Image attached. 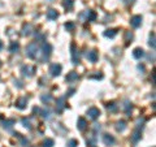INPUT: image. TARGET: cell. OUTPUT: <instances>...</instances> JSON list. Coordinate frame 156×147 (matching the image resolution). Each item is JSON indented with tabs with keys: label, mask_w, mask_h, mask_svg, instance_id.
<instances>
[{
	"label": "cell",
	"mask_w": 156,
	"mask_h": 147,
	"mask_svg": "<svg viewBox=\"0 0 156 147\" xmlns=\"http://www.w3.org/2000/svg\"><path fill=\"white\" fill-rule=\"evenodd\" d=\"M26 56L34 60H39L40 57V48H39V43L33 42L26 47Z\"/></svg>",
	"instance_id": "obj_1"
},
{
	"label": "cell",
	"mask_w": 156,
	"mask_h": 147,
	"mask_svg": "<svg viewBox=\"0 0 156 147\" xmlns=\"http://www.w3.org/2000/svg\"><path fill=\"white\" fill-rule=\"evenodd\" d=\"M39 48H40V55H42V57H39V60H40L42 63L47 61L48 57L51 56L52 46H51V44H48L47 42H42L40 44H39Z\"/></svg>",
	"instance_id": "obj_2"
},
{
	"label": "cell",
	"mask_w": 156,
	"mask_h": 147,
	"mask_svg": "<svg viewBox=\"0 0 156 147\" xmlns=\"http://www.w3.org/2000/svg\"><path fill=\"white\" fill-rule=\"evenodd\" d=\"M70 49H72V61H73V64L74 65H78V64H79V51H78L77 49V46L73 44L70 46Z\"/></svg>",
	"instance_id": "obj_3"
},
{
	"label": "cell",
	"mask_w": 156,
	"mask_h": 147,
	"mask_svg": "<svg viewBox=\"0 0 156 147\" xmlns=\"http://www.w3.org/2000/svg\"><path fill=\"white\" fill-rule=\"evenodd\" d=\"M79 18L85 21H94L96 18V13L93 12V10H85L83 13L79 14Z\"/></svg>",
	"instance_id": "obj_4"
},
{
	"label": "cell",
	"mask_w": 156,
	"mask_h": 147,
	"mask_svg": "<svg viewBox=\"0 0 156 147\" xmlns=\"http://www.w3.org/2000/svg\"><path fill=\"white\" fill-rule=\"evenodd\" d=\"M61 70H63V66L60 65V64H52L51 66H49V74H51L52 77H57L61 74Z\"/></svg>",
	"instance_id": "obj_5"
},
{
	"label": "cell",
	"mask_w": 156,
	"mask_h": 147,
	"mask_svg": "<svg viewBox=\"0 0 156 147\" xmlns=\"http://www.w3.org/2000/svg\"><path fill=\"white\" fill-rule=\"evenodd\" d=\"M35 72H37V69H35V66L24 65L22 68H21V73H22L24 76H26V77H33Z\"/></svg>",
	"instance_id": "obj_6"
},
{
	"label": "cell",
	"mask_w": 156,
	"mask_h": 147,
	"mask_svg": "<svg viewBox=\"0 0 156 147\" xmlns=\"http://www.w3.org/2000/svg\"><path fill=\"white\" fill-rule=\"evenodd\" d=\"M87 114H88V117H90V119L96 120L98 117L100 116V109L96 108V107H91V108H88Z\"/></svg>",
	"instance_id": "obj_7"
},
{
	"label": "cell",
	"mask_w": 156,
	"mask_h": 147,
	"mask_svg": "<svg viewBox=\"0 0 156 147\" xmlns=\"http://www.w3.org/2000/svg\"><path fill=\"white\" fill-rule=\"evenodd\" d=\"M103 143H104L105 146H113L116 143V139L111 134H104L103 135Z\"/></svg>",
	"instance_id": "obj_8"
},
{
	"label": "cell",
	"mask_w": 156,
	"mask_h": 147,
	"mask_svg": "<svg viewBox=\"0 0 156 147\" xmlns=\"http://www.w3.org/2000/svg\"><path fill=\"white\" fill-rule=\"evenodd\" d=\"M65 107H66V104H65V98L64 96H61V98H59L57 99V104H56V111H57L59 113H61L64 109H65Z\"/></svg>",
	"instance_id": "obj_9"
},
{
	"label": "cell",
	"mask_w": 156,
	"mask_h": 147,
	"mask_svg": "<svg viewBox=\"0 0 156 147\" xmlns=\"http://www.w3.org/2000/svg\"><path fill=\"white\" fill-rule=\"evenodd\" d=\"M130 25H132L133 27H139L142 25V16H133L132 18H130Z\"/></svg>",
	"instance_id": "obj_10"
},
{
	"label": "cell",
	"mask_w": 156,
	"mask_h": 147,
	"mask_svg": "<svg viewBox=\"0 0 156 147\" xmlns=\"http://www.w3.org/2000/svg\"><path fill=\"white\" fill-rule=\"evenodd\" d=\"M16 107L18 109H25L27 107V98H25V96H22V98L17 99L16 102Z\"/></svg>",
	"instance_id": "obj_11"
},
{
	"label": "cell",
	"mask_w": 156,
	"mask_h": 147,
	"mask_svg": "<svg viewBox=\"0 0 156 147\" xmlns=\"http://www.w3.org/2000/svg\"><path fill=\"white\" fill-rule=\"evenodd\" d=\"M77 129L81 131H85L87 129V121L83 119V117H79L77 121Z\"/></svg>",
	"instance_id": "obj_12"
},
{
	"label": "cell",
	"mask_w": 156,
	"mask_h": 147,
	"mask_svg": "<svg viewBox=\"0 0 156 147\" xmlns=\"http://www.w3.org/2000/svg\"><path fill=\"white\" fill-rule=\"evenodd\" d=\"M98 59H99V56H98V52L95 51V49H93V51H90V52L87 53V60H88V61L96 63Z\"/></svg>",
	"instance_id": "obj_13"
},
{
	"label": "cell",
	"mask_w": 156,
	"mask_h": 147,
	"mask_svg": "<svg viewBox=\"0 0 156 147\" xmlns=\"http://www.w3.org/2000/svg\"><path fill=\"white\" fill-rule=\"evenodd\" d=\"M122 108H124V111H125V113L127 114V116H130V113H132V108H133V106H132V103H130V100L126 99L125 102H124Z\"/></svg>",
	"instance_id": "obj_14"
},
{
	"label": "cell",
	"mask_w": 156,
	"mask_h": 147,
	"mask_svg": "<svg viewBox=\"0 0 156 147\" xmlns=\"http://www.w3.org/2000/svg\"><path fill=\"white\" fill-rule=\"evenodd\" d=\"M141 138H142L141 130H139V129H135V130L133 131V135L130 137V139H132V142H133V143H137L138 141H141Z\"/></svg>",
	"instance_id": "obj_15"
},
{
	"label": "cell",
	"mask_w": 156,
	"mask_h": 147,
	"mask_svg": "<svg viewBox=\"0 0 156 147\" xmlns=\"http://www.w3.org/2000/svg\"><path fill=\"white\" fill-rule=\"evenodd\" d=\"M16 124V121L13 119H9V120H4L3 121V128L5 129V130H10V129L13 128V125Z\"/></svg>",
	"instance_id": "obj_16"
},
{
	"label": "cell",
	"mask_w": 156,
	"mask_h": 147,
	"mask_svg": "<svg viewBox=\"0 0 156 147\" xmlns=\"http://www.w3.org/2000/svg\"><path fill=\"white\" fill-rule=\"evenodd\" d=\"M144 56V51L141 47H137L133 49V57L134 59H141V57Z\"/></svg>",
	"instance_id": "obj_17"
},
{
	"label": "cell",
	"mask_w": 156,
	"mask_h": 147,
	"mask_svg": "<svg viewBox=\"0 0 156 147\" xmlns=\"http://www.w3.org/2000/svg\"><path fill=\"white\" fill-rule=\"evenodd\" d=\"M57 17H59V13H57V10H56V9H48L47 10V18L48 20H56V18H57Z\"/></svg>",
	"instance_id": "obj_18"
},
{
	"label": "cell",
	"mask_w": 156,
	"mask_h": 147,
	"mask_svg": "<svg viewBox=\"0 0 156 147\" xmlns=\"http://www.w3.org/2000/svg\"><path fill=\"white\" fill-rule=\"evenodd\" d=\"M105 108H107L109 112H116V111L118 109V104H116L115 102H108V103H105Z\"/></svg>",
	"instance_id": "obj_19"
},
{
	"label": "cell",
	"mask_w": 156,
	"mask_h": 147,
	"mask_svg": "<svg viewBox=\"0 0 156 147\" xmlns=\"http://www.w3.org/2000/svg\"><path fill=\"white\" fill-rule=\"evenodd\" d=\"M126 129V123L124 120H120V121H117V124H116V130L117 131H120V133H122L124 130Z\"/></svg>",
	"instance_id": "obj_20"
},
{
	"label": "cell",
	"mask_w": 156,
	"mask_h": 147,
	"mask_svg": "<svg viewBox=\"0 0 156 147\" xmlns=\"http://www.w3.org/2000/svg\"><path fill=\"white\" fill-rule=\"evenodd\" d=\"M117 29H108V30H105L104 31V37H107V38H115L116 37V34H117Z\"/></svg>",
	"instance_id": "obj_21"
},
{
	"label": "cell",
	"mask_w": 156,
	"mask_h": 147,
	"mask_svg": "<svg viewBox=\"0 0 156 147\" xmlns=\"http://www.w3.org/2000/svg\"><path fill=\"white\" fill-rule=\"evenodd\" d=\"M65 80L68 81V82L77 81V80H78V73H77V72H70V73H68V76H66Z\"/></svg>",
	"instance_id": "obj_22"
},
{
	"label": "cell",
	"mask_w": 156,
	"mask_h": 147,
	"mask_svg": "<svg viewBox=\"0 0 156 147\" xmlns=\"http://www.w3.org/2000/svg\"><path fill=\"white\" fill-rule=\"evenodd\" d=\"M31 30H33V26L30 24H26L25 26L22 27V35L24 37H27V35L31 34Z\"/></svg>",
	"instance_id": "obj_23"
},
{
	"label": "cell",
	"mask_w": 156,
	"mask_h": 147,
	"mask_svg": "<svg viewBox=\"0 0 156 147\" xmlns=\"http://www.w3.org/2000/svg\"><path fill=\"white\" fill-rule=\"evenodd\" d=\"M20 49V43L18 42H12L9 46V52L10 53H16Z\"/></svg>",
	"instance_id": "obj_24"
},
{
	"label": "cell",
	"mask_w": 156,
	"mask_h": 147,
	"mask_svg": "<svg viewBox=\"0 0 156 147\" xmlns=\"http://www.w3.org/2000/svg\"><path fill=\"white\" fill-rule=\"evenodd\" d=\"M39 113L42 114L43 119H47V120L51 119V111L49 109H42V111H39Z\"/></svg>",
	"instance_id": "obj_25"
},
{
	"label": "cell",
	"mask_w": 156,
	"mask_h": 147,
	"mask_svg": "<svg viewBox=\"0 0 156 147\" xmlns=\"http://www.w3.org/2000/svg\"><path fill=\"white\" fill-rule=\"evenodd\" d=\"M64 8L70 12L73 9V0H64Z\"/></svg>",
	"instance_id": "obj_26"
},
{
	"label": "cell",
	"mask_w": 156,
	"mask_h": 147,
	"mask_svg": "<svg viewBox=\"0 0 156 147\" xmlns=\"http://www.w3.org/2000/svg\"><path fill=\"white\" fill-rule=\"evenodd\" d=\"M43 147H54L55 146V141L52 138H47V139H44V142H43V145H42Z\"/></svg>",
	"instance_id": "obj_27"
},
{
	"label": "cell",
	"mask_w": 156,
	"mask_h": 147,
	"mask_svg": "<svg viewBox=\"0 0 156 147\" xmlns=\"http://www.w3.org/2000/svg\"><path fill=\"white\" fill-rule=\"evenodd\" d=\"M21 123H22L24 128H26L27 130H31V128H33V126H31V124H30V120H29V119H25V117H24V119L21 120Z\"/></svg>",
	"instance_id": "obj_28"
},
{
	"label": "cell",
	"mask_w": 156,
	"mask_h": 147,
	"mask_svg": "<svg viewBox=\"0 0 156 147\" xmlns=\"http://www.w3.org/2000/svg\"><path fill=\"white\" fill-rule=\"evenodd\" d=\"M40 100L43 103H49L52 100V95L51 94H43V95L40 96Z\"/></svg>",
	"instance_id": "obj_29"
},
{
	"label": "cell",
	"mask_w": 156,
	"mask_h": 147,
	"mask_svg": "<svg viewBox=\"0 0 156 147\" xmlns=\"http://www.w3.org/2000/svg\"><path fill=\"white\" fill-rule=\"evenodd\" d=\"M148 44H150V47H151L152 49H155V34H154V33L150 35V39H148Z\"/></svg>",
	"instance_id": "obj_30"
},
{
	"label": "cell",
	"mask_w": 156,
	"mask_h": 147,
	"mask_svg": "<svg viewBox=\"0 0 156 147\" xmlns=\"http://www.w3.org/2000/svg\"><path fill=\"white\" fill-rule=\"evenodd\" d=\"M78 146V141L77 139H69L66 143V147H77Z\"/></svg>",
	"instance_id": "obj_31"
},
{
	"label": "cell",
	"mask_w": 156,
	"mask_h": 147,
	"mask_svg": "<svg viewBox=\"0 0 156 147\" xmlns=\"http://www.w3.org/2000/svg\"><path fill=\"white\" fill-rule=\"evenodd\" d=\"M74 27H76V25H74L73 22H70V21L65 24V29H66L68 31H73V30H74Z\"/></svg>",
	"instance_id": "obj_32"
},
{
	"label": "cell",
	"mask_w": 156,
	"mask_h": 147,
	"mask_svg": "<svg viewBox=\"0 0 156 147\" xmlns=\"http://www.w3.org/2000/svg\"><path fill=\"white\" fill-rule=\"evenodd\" d=\"M95 145H96V138H95V137H91V138H88V139H87V146L94 147Z\"/></svg>",
	"instance_id": "obj_33"
},
{
	"label": "cell",
	"mask_w": 156,
	"mask_h": 147,
	"mask_svg": "<svg viewBox=\"0 0 156 147\" xmlns=\"http://www.w3.org/2000/svg\"><path fill=\"white\" fill-rule=\"evenodd\" d=\"M132 39H133V34L130 33V31H127V33H125V41H126V44L132 43V42H130Z\"/></svg>",
	"instance_id": "obj_34"
},
{
	"label": "cell",
	"mask_w": 156,
	"mask_h": 147,
	"mask_svg": "<svg viewBox=\"0 0 156 147\" xmlns=\"http://www.w3.org/2000/svg\"><path fill=\"white\" fill-rule=\"evenodd\" d=\"M143 124H144V119H139V120H138L137 121V129H142V128H143Z\"/></svg>",
	"instance_id": "obj_35"
},
{
	"label": "cell",
	"mask_w": 156,
	"mask_h": 147,
	"mask_svg": "<svg viewBox=\"0 0 156 147\" xmlns=\"http://www.w3.org/2000/svg\"><path fill=\"white\" fill-rule=\"evenodd\" d=\"M13 83H15V86H16V87H18V89H22L24 87L22 82L18 81V80H15V81H13Z\"/></svg>",
	"instance_id": "obj_36"
},
{
	"label": "cell",
	"mask_w": 156,
	"mask_h": 147,
	"mask_svg": "<svg viewBox=\"0 0 156 147\" xmlns=\"http://www.w3.org/2000/svg\"><path fill=\"white\" fill-rule=\"evenodd\" d=\"M21 145H22L24 147H26L27 145H29V141H27L26 138H22V137H21Z\"/></svg>",
	"instance_id": "obj_37"
},
{
	"label": "cell",
	"mask_w": 156,
	"mask_h": 147,
	"mask_svg": "<svg viewBox=\"0 0 156 147\" xmlns=\"http://www.w3.org/2000/svg\"><path fill=\"white\" fill-rule=\"evenodd\" d=\"M74 92H76V89H70V90L66 91V95H68V96H72Z\"/></svg>",
	"instance_id": "obj_38"
},
{
	"label": "cell",
	"mask_w": 156,
	"mask_h": 147,
	"mask_svg": "<svg viewBox=\"0 0 156 147\" xmlns=\"http://www.w3.org/2000/svg\"><path fill=\"white\" fill-rule=\"evenodd\" d=\"M122 1H124V3H125V4H126V5H132V4H133V3H134V1H135V0H122Z\"/></svg>",
	"instance_id": "obj_39"
},
{
	"label": "cell",
	"mask_w": 156,
	"mask_h": 147,
	"mask_svg": "<svg viewBox=\"0 0 156 147\" xmlns=\"http://www.w3.org/2000/svg\"><path fill=\"white\" fill-rule=\"evenodd\" d=\"M90 78H96V80H102L103 74H95V76H90Z\"/></svg>",
	"instance_id": "obj_40"
},
{
	"label": "cell",
	"mask_w": 156,
	"mask_h": 147,
	"mask_svg": "<svg viewBox=\"0 0 156 147\" xmlns=\"http://www.w3.org/2000/svg\"><path fill=\"white\" fill-rule=\"evenodd\" d=\"M100 125H99V124H94V130L95 131H100Z\"/></svg>",
	"instance_id": "obj_41"
},
{
	"label": "cell",
	"mask_w": 156,
	"mask_h": 147,
	"mask_svg": "<svg viewBox=\"0 0 156 147\" xmlns=\"http://www.w3.org/2000/svg\"><path fill=\"white\" fill-rule=\"evenodd\" d=\"M138 69H139L141 72H144V65L143 64H139V65H138Z\"/></svg>",
	"instance_id": "obj_42"
},
{
	"label": "cell",
	"mask_w": 156,
	"mask_h": 147,
	"mask_svg": "<svg viewBox=\"0 0 156 147\" xmlns=\"http://www.w3.org/2000/svg\"><path fill=\"white\" fill-rule=\"evenodd\" d=\"M1 48H3V42L0 41V49H1Z\"/></svg>",
	"instance_id": "obj_43"
},
{
	"label": "cell",
	"mask_w": 156,
	"mask_h": 147,
	"mask_svg": "<svg viewBox=\"0 0 156 147\" xmlns=\"http://www.w3.org/2000/svg\"><path fill=\"white\" fill-rule=\"evenodd\" d=\"M0 66H1V61H0Z\"/></svg>",
	"instance_id": "obj_44"
},
{
	"label": "cell",
	"mask_w": 156,
	"mask_h": 147,
	"mask_svg": "<svg viewBox=\"0 0 156 147\" xmlns=\"http://www.w3.org/2000/svg\"><path fill=\"white\" fill-rule=\"evenodd\" d=\"M152 147H154V146H152Z\"/></svg>",
	"instance_id": "obj_45"
}]
</instances>
